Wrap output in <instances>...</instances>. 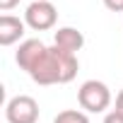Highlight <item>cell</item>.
Segmentation results:
<instances>
[{"mask_svg": "<svg viewBox=\"0 0 123 123\" xmlns=\"http://www.w3.org/2000/svg\"><path fill=\"white\" fill-rule=\"evenodd\" d=\"M46 43L41 41V39H24L22 43H19V48H17V53H15V60H17V65L29 75L34 68H36V63L41 60V55L46 53Z\"/></svg>", "mask_w": 123, "mask_h": 123, "instance_id": "obj_5", "label": "cell"}, {"mask_svg": "<svg viewBox=\"0 0 123 123\" xmlns=\"http://www.w3.org/2000/svg\"><path fill=\"white\" fill-rule=\"evenodd\" d=\"M55 19H58V10H55V5L51 3V0H34V3L27 7V12H24V22L34 31L53 29Z\"/></svg>", "mask_w": 123, "mask_h": 123, "instance_id": "obj_3", "label": "cell"}, {"mask_svg": "<svg viewBox=\"0 0 123 123\" xmlns=\"http://www.w3.org/2000/svg\"><path fill=\"white\" fill-rule=\"evenodd\" d=\"M104 123H123V113H118V111L113 109V111H109V113L104 116Z\"/></svg>", "mask_w": 123, "mask_h": 123, "instance_id": "obj_9", "label": "cell"}, {"mask_svg": "<svg viewBox=\"0 0 123 123\" xmlns=\"http://www.w3.org/2000/svg\"><path fill=\"white\" fill-rule=\"evenodd\" d=\"M53 46H58V48H63V51L77 55V51L85 46V34L80 29H75V27H60L53 34Z\"/></svg>", "mask_w": 123, "mask_h": 123, "instance_id": "obj_7", "label": "cell"}, {"mask_svg": "<svg viewBox=\"0 0 123 123\" xmlns=\"http://www.w3.org/2000/svg\"><path fill=\"white\" fill-rule=\"evenodd\" d=\"M77 104L87 113H104L111 106V89L99 80H87L77 89Z\"/></svg>", "mask_w": 123, "mask_h": 123, "instance_id": "obj_2", "label": "cell"}, {"mask_svg": "<svg viewBox=\"0 0 123 123\" xmlns=\"http://www.w3.org/2000/svg\"><path fill=\"white\" fill-rule=\"evenodd\" d=\"M104 5L111 12H123V0H104Z\"/></svg>", "mask_w": 123, "mask_h": 123, "instance_id": "obj_10", "label": "cell"}, {"mask_svg": "<svg viewBox=\"0 0 123 123\" xmlns=\"http://www.w3.org/2000/svg\"><path fill=\"white\" fill-rule=\"evenodd\" d=\"M77 70L80 63L75 53H68L58 46H48L41 60L36 63V68L29 73V77L36 85H68L75 80Z\"/></svg>", "mask_w": 123, "mask_h": 123, "instance_id": "obj_1", "label": "cell"}, {"mask_svg": "<svg viewBox=\"0 0 123 123\" xmlns=\"http://www.w3.org/2000/svg\"><path fill=\"white\" fill-rule=\"evenodd\" d=\"M53 123H89V118H87V113H85V111L65 109V111H60V113L53 118Z\"/></svg>", "mask_w": 123, "mask_h": 123, "instance_id": "obj_8", "label": "cell"}, {"mask_svg": "<svg viewBox=\"0 0 123 123\" xmlns=\"http://www.w3.org/2000/svg\"><path fill=\"white\" fill-rule=\"evenodd\" d=\"M7 123H36L39 121V104L29 94H17L5 104Z\"/></svg>", "mask_w": 123, "mask_h": 123, "instance_id": "obj_4", "label": "cell"}, {"mask_svg": "<svg viewBox=\"0 0 123 123\" xmlns=\"http://www.w3.org/2000/svg\"><path fill=\"white\" fill-rule=\"evenodd\" d=\"M116 111H118V113H123V89L116 94Z\"/></svg>", "mask_w": 123, "mask_h": 123, "instance_id": "obj_12", "label": "cell"}, {"mask_svg": "<svg viewBox=\"0 0 123 123\" xmlns=\"http://www.w3.org/2000/svg\"><path fill=\"white\" fill-rule=\"evenodd\" d=\"M17 5H19V0H0V10L3 12H7V10H12Z\"/></svg>", "mask_w": 123, "mask_h": 123, "instance_id": "obj_11", "label": "cell"}, {"mask_svg": "<svg viewBox=\"0 0 123 123\" xmlns=\"http://www.w3.org/2000/svg\"><path fill=\"white\" fill-rule=\"evenodd\" d=\"M27 22L15 17V15H3L0 17V46H12L17 43L27 31Z\"/></svg>", "mask_w": 123, "mask_h": 123, "instance_id": "obj_6", "label": "cell"}]
</instances>
